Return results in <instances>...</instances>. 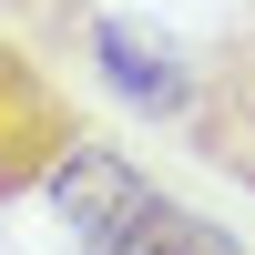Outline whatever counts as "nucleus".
I'll return each mask as SVG.
<instances>
[{
    "mask_svg": "<svg viewBox=\"0 0 255 255\" xmlns=\"http://www.w3.org/2000/svg\"><path fill=\"white\" fill-rule=\"evenodd\" d=\"M184 153L204 174H225L235 194H255V0L215 20V41L194 51V102H184Z\"/></svg>",
    "mask_w": 255,
    "mask_h": 255,
    "instance_id": "1",
    "label": "nucleus"
},
{
    "mask_svg": "<svg viewBox=\"0 0 255 255\" xmlns=\"http://www.w3.org/2000/svg\"><path fill=\"white\" fill-rule=\"evenodd\" d=\"M82 133H92V123H82L72 82H61L20 31H0V204L41 194V174H51Z\"/></svg>",
    "mask_w": 255,
    "mask_h": 255,
    "instance_id": "2",
    "label": "nucleus"
},
{
    "mask_svg": "<svg viewBox=\"0 0 255 255\" xmlns=\"http://www.w3.org/2000/svg\"><path fill=\"white\" fill-rule=\"evenodd\" d=\"M82 61H92V72L113 82L133 113H153V123H184V102H194V51H184L174 31H143V20H123V10H102V20H92Z\"/></svg>",
    "mask_w": 255,
    "mask_h": 255,
    "instance_id": "3",
    "label": "nucleus"
},
{
    "mask_svg": "<svg viewBox=\"0 0 255 255\" xmlns=\"http://www.w3.org/2000/svg\"><path fill=\"white\" fill-rule=\"evenodd\" d=\"M143 184H153V174H143V163L123 153V143H102V133H82L72 153H61L51 174H41V194H51V215L72 225V245H92L102 225H113L123 204L143 194Z\"/></svg>",
    "mask_w": 255,
    "mask_h": 255,
    "instance_id": "4",
    "label": "nucleus"
},
{
    "mask_svg": "<svg viewBox=\"0 0 255 255\" xmlns=\"http://www.w3.org/2000/svg\"><path fill=\"white\" fill-rule=\"evenodd\" d=\"M72 255H245V245H235V225H215V215H194V204H174L163 184H143V194L123 204L92 245H72Z\"/></svg>",
    "mask_w": 255,
    "mask_h": 255,
    "instance_id": "5",
    "label": "nucleus"
},
{
    "mask_svg": "<svg viewBox=\"0 0 255 255\" xmlns=\"http://www.w3.org/2000/svg\"><path fill=\"white\" fill-rule=\"evenodd\" d=\"M92 20H102V0H0V31H20L51 72H61V61H82Z\"/></svg>",
    "mask_w": 255,
    "mask_h": 255,
    "instance_id": "6",
    "label": "nucleus"
}]
</instances>
